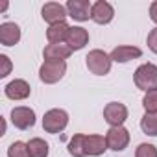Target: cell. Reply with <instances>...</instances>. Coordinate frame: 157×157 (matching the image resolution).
<instances>
[{
	"mask_svg": "<svg viewBox=\"0 0 157 157\" xmlns=\"http://www.w3.org/2000/svg\"><path fill=\"white\" fill-rule=\"evenodd\" d=\"M105 142H107V148L113 150V151H122L128 148L129 144V131L124 128V126H118V128H109L107 133H105Z\"/></svg>",
	"mask_w": 157,
	"mask_h": 157,
	"instance_id": "5b68a950",
	"label": "cell"
},
{
	"mask_svg": "<svg viewBox=\"0 0 157 157\" xmlns=\"http://www.w3.org/2000/svg\"><path fill=\"white\" fill-rule=\"evenodd\" d=\"M135 157H157V148L153 144H148V142H142L137 146L135 150Z\"/></svg>",
	"mask_w": 157,
	"mask_h": 157,
	"instance_id": "603a6c76",
	"label": "cell"
},
{
	"mask_svg": "<svg viewBox=\"0 0 157 157\" xmlns=\"http://www.w3.org/2000/svg\"><path fill=\"white\" fill-rule=\"evenodd\" d=\"M133 82H135L137 89L146 91V93L157 89V65H153V63L140 65L133 74Z\"/></svg>",
	"mask_w": 157,
	"mask_h": 157,
	"instance_id": "6da1fadb",
	"label": "cell"
},
{
	"mask_svg": "<svg viewBox=\"0 0 157 157\" xmlns=\"http://www.w3.org/2000/svg\"><path fill=\"white\" fill-rule=\"evenodd\" d=\"M0 63H2V70H0V78H6L10 72H11V61L6 54L0 56Z\"/></svg>",
	"mask_w": 157,
	"mask_h": 157,
	"instance_id": "cb8c5ba5",
	"label": "cell"
},
{
	"mask_svg": "<svg viewBox=\"0 0 157 157\" xmlns=\"http://www.w3.org/2000/svg\"><path fill=\"white\" fill-rule=\"evenodd\" d=\"M67 124H68V113L65 109H50L43 117V129L52 135L63 131Z\"/></svg>",
	"mask_w": 157,
	"mask_h": 157,
	"instance_id": "277c9868",
	"label": "cell"
},
{
	"mask_svg": "<svg viewBox=\"0 0 157 157\" xmlns=\"http://www.w3.org/2000/svg\"><path fill=\"white\" fill-rule=\"evenodd\" d=\"M115 17V10L109 2L105 0H98L93 4V11H91V19L96 24H109Z\"/></svg>",
	"mask_w": 157,
	"mask_h": 157,
	"instance_id": "9c48e42d",
	"label": "cell"
},
{
	"mask_svg": "<svg viewBox=\"0 0 157 157\" xmlns=\"http://www.w3.org/2000/svg\"><path fill=\"white\" fill-rule=\"evenodd\" d=\"M48 142H44L43 139L35 137L28 140V153L30 157H48Z\"/></svg>",
	"mask_w": 157,
	"mask_h": 157,
	"instance_id": "d6986e66",
	"label": "cell"
},
{
	"mask_svg": "<svg viewBox=\"0 0 157 157\" xmlns=\"http://www.w3.org/2000/svg\"><path fill=\"white\" fill-rule=\"evenodd\" d=\"M11 124L17 129H30L35 126V111L26 107V105H19L11 109Z\"/></svg>",
	"mask_w": 157,
	"mask_h": 157,
	"instance_id": "52a82bcc",
	"label": "cell"
},
{
	"mask_svg": "<svg viewBox=\"0 0 157 157\" xmlns=\"http://www.w3.org/2000/svg\"><path fill=\"white\" fill-rule=\"evenodd\" d=\"M67 72V63L65 61H52V59H44L41 68H39V78H41V82L43 83H56L59 82L61 78L65 76Z\"/></svg>",
	"mask_w": 157,
	"mask_h": 157,
	"instance_id": "7a4b0ae2",
	"label": "cell"
},
{
	"mask_svg": "<svg viewBox=\"0 0 157 157\" xmlns=\"http://www.w3.org/2000/svg\"><path fill=\"white\" fill-rule=\"evenodd\" d=\"M140 129L150 137H157V113H144L140 118Z\"/></svg>",
	"mask_w": 157,
	"mask_h": 157,
	"instance_id": "ffe728a7",
	"label": "cell"
},
{
	"mask_svg": "<svg viewBox=\"0 0 157 157\" xmlns=\"http://www.w3.org/2000/svg\"><path fill=\"white\" fill-rule=\"evenodd\" d=\"M89 43V32L82 26H72L67 37V44L72 50H82L85 44Z\"/></svg>",
	"mask_w": 157,
	"mask_h": 157,
	"instance_id": "9a60e30c",
	"label": "cell"
},
{
	"mask_svg": "<svg viewBox=\"0 0 157 157\" xmlns=\"http://www.w3.org/2000/svg\"><path fill=\"white\" fill-rule=\"evenodd\" d=\"M41 15H43V21L56 24V22H63L65 17H68V11L65 6H61L57 2H46L41 10Z\"/></svg>",
	"mask_w": 157,
	"mask_h": 157,
	"instance_id": "30bf717a",
	"label": "cell"
},
{
	"mask_svg": "<svg viewBox=\"0 0 157 157\" xmlns=\"http://www.w3.org/2000/svg\"><path fill=\"white\" fill-rule=\"evenodd\" d=\"M72 54V48L68 44H46L43 50L44 59H52V61H65L68 56Z\"/></svg>",
	"mask_w": 157,
	"mask_h": 157,
	"instance_id": "e0dca14e",
	"label": "cell"
},
{
	"mask_svg": "<svg viewBox=\"0 0 157 157\" xmlns=\"http://www.w3.org/2000/svg\"><path fill=\"white\" fill-rule=\"evenodd\" d=\"M150 19L157 24V0L150 4Z\"/></svg>",
	"mask_w": 157,
	"mask_h": 157,
	"instance_id": "484cf974",
	"label": "cell"
},
{
	"mask_svg": "<svg viewBox=\"0 0 157 157\" xmlns=\"http://www.w3.org/2000/svg\"><path fill=\"white\" fill-rule=\"evenodd\" d=\"M104 118L111 128H118L128 120V107L120 102H109L104 107Z\"/></svg>",
	"mask_w": 157,
	"mask_h": 157,
	"instance_id": "8992f818",
	"label": "cell"
},
{
	"mask_svg": "<svg viewBox=\"0 0 157 157\" xmlns=\"http://www.w3.org/2000/svg\"><path fill=\"white\" fill-rule=\"evenodd\" d=\"M142 105L146 109V113H157V89L148 91L142 98Z\"/></svg>",
	"mask_w": 157,
	"mask_h": 157,
	"instance_id": "7402d4cb",
	"label": "cell"
},
{
	"mask_svg": "<svg viewBox=\"0 0 157 157\" xmlns=\"http://www.w3.org/2000/svg\"><path fill=\"white\" fill-rule=\"evenodd\" d=\"M85 150H87V155H93V157H98L102 155L105 150H107V142H105V137L102 135H85Z\"/></svg>",
	"mask_w": 157,
	"mask_h": 157,
	"instance_id": "2e32d148",
	"label": "cell"
},
{
	"mask_svg": "<svg viewBox=\"0 0 157 157\" xmlns=\"http://www.w3.org/2000/svg\"><path fill=\"white\" fill-rule=\"evenodd\" d=\"M85 65H87V68L93 74L105 76L111 70V56H107L104 50H98V48L96 50H91L87 54V57H85Z\"/></svg>",
	"mask_w": 157,
	"mask_h": 157,
	"instance_id": "3957f363",
	"label": "cell"
},
{
	"mask_svg": "<svg viewBox=\"0 0 157 157\" xmlns=\"http://www.w3.org/2000/svg\"><path fill=\"white\" fill-rule=\"evenodd\" d=\"M68 32H70V26L67 24V21L56 22V24H50V26H48V30H46V39H48L50 44H61L63 41H67Z\"/></svg>",
	"mask_w": 157,
	"mask_h": 157,
	"instance_id": "5bb4252c",
	"label": "cell"
},
{
	"mask_svg": "<svg viewBox=\"0 0 157 157\" xmlns=\"http://www.w3.org/2000/svg\"><path fill=\"white\" fill-rule=\"evenodd\" d=\"M4 93L10 100H26L32 94V87L26 80H13L4 87Z\"/></svg>",
	"mask_w": 157,
	"mask_h": 157,
	"instance_id": "8fae6325",
	"label": "cell"
},
{
	"mask_svg": "<svg viewBox=\"0 0 157 157\" xmlns=\"http://www.w3.org/2000/svg\"><path fill=\"white\" fill-rule=\"evenodd\" d=\"M140 56H142V50L140 48L129 46V44H122V46H117L111 52V61H115V63H128V61L137 59Z\"/></svg>",
	"mask_w": 157,
	"mask_h": 157,
	"instance_id": "4fadbf2b",
	"label": "cell"
},
{
	"mask_svg": "<svg viewBox=\"0 0 157 157\" xmlns=\"http://www.w3.org/2000/svg\"><path fill=\"white\" fill-rule=\"evenodd\" d=\"M21 41V28L15 22L0 24V43L4 46H13Z\"/></svg>",
	"mask_w": 157,
	"mask_h": 157,
	"instance_id": "7c38bea8",
	"label": "cell"
},
{
	"mask_svg": "<svg viewBox=\"0 0 157 157\" xmlns=\"http://www.w3.org/2000/svg\"><path fill=\"white\" fill-rule=\"evenodd\" d=\"M8 157H30V153H28V142L15 140L8 148Z\"/></svg>",
	"mask_w": 157,
	"mask_h": 157,
	"instance_id": "44dd1931",
	"label": "cell"
},
{
	"mask_svg": "<svg viewBox=\"0 0 157 157\" xmlns=\"http://www.w3.org/2000/svg\"><path fill=\"white\" fill-rule=\"evenodd\" d=\"M67 11H68V17H72L74 21H89L91 19V11H93V4L89 0H68L67 2Z\"/></svg>",
	"mask_w": 157,
	"mask_h": 157,
	"instance_id": "ba28073f",
	"label": "cell"
},
{
	"mask_svg": "<svg viewBox=\"0 0 157 157\" xmlns=\"http://www.w3.org/2000/svg\"><path fill=\"white\" fill-rule=\"evenodd\" d=\"M146 43H148V48H150L153 54H157V28H153V30L148 33Z\"/></svg>",
	"mask_w": 157,
	"mask_h": 157,
	"instance_id": "d4e9b609",
	"label": "cell"
},
{
	"mask_svg": "<svg viewBox=\"0 0 157 157\" xmlns=\"http://www.w3.org/2000/svg\"><path fill=\"white\" fill-rule=\"evenodd\" d=\"M68 153L72 157H85L87 155V150H85V135L83 133H76L70 142H68Z\"/></svg>",
	"mask_w": 157,
	"mask_h": 157,
	"instance_id": "ac0fdd59",
	"label": "cell"
}]
</instances>
